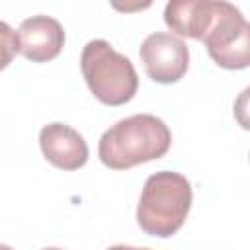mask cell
<instances>
[{
	"instance_id": "cell-9",
	"label": "cell",
	"mask_w": 250,
	"mask_h": 250,
	"mask_svg": "<svg viewBox=\"0 0 250 250\" xmlns=\"http://www.w3.org/2000/svg\"><path fill=\"white\" fill-rule=\"evenodd\" d=\"M18 53H20L18 33L6 21H0V70H4Z\"/></svg>"
},
{
	"instance_id": "cell-6",
	"label": "cell",
	"mask_w": 250,
	"mask_h": 250,
	"mask_svg": "<svg viewBox=\"0 0 250 250\" xmlns=\"http://www.w3.org/2000/svg\"><path fill=\"white\" fill-rule=\"evenodd\" d=\"M39 146L47 162L59 170H78L88 162L84 137L64 123H49L39 131Z\"/></svg>"
},
{
	"instance_id": "cell-7",
	"label": "cell",
	"mask_w": 250,
	"mask_h": 250,
	"mask_svg": "<svg viewBox=\"0 0 250 250\" xmlns=\"http://www.w3.org/2000/svg\"><path fill=\"white\" fill-rule=\"evenodd\" d=\"M20 53L31 62H47L61 55L64 47V29L51 16H31L18 29Z\"/></svg>"
},
{
	"instance_id": "cell-10",
	"label": "cell",
	"mask_w": 250,
	"mask_h": 250,
	"mask_svg": "<svg viewBox=\"0 0 250 250\" xmlns=\"http://www.w3.org/2000/svg\"><path fill=\"white\" fill-rule=\"evenodd\" d=\"M107 250H150V248H137V246H127V244H115V246H109Z\"/></svg>"
},
{
	"instance_id": "cell-5",
	"label": "cell",
	"mask_w": 250,
	"mask_h": 250,
	"mask_svg": "<svg viewBox=\"0 0 250 250\" xmlns=\"http://www.w3.org/2000/svg\"><path fill=\"white\" fill-rule=\"evenodd\" d=\"M141 62L150 80L158 84H174L182 80L189 68V51L184 39L174 33L154 31L139 49Z\"/></svg>"
},
{
	"instance_id": "cell-2",
	"label": "cell",
	"mask_w": 250,
	"mask_h": 250,
	"mask_svg": "<svg viewBox=\"0 0 250 250\" xmlns=\"http://www.w3.org/2000/svg\"><path fill=\"white\" fill-rule=\"evenodd\" d=\"M191 199V184L186 176L170 170L156 172L143 186L137 205V225L150 236L170 238L184 227Z\"/></svg>"
},
{
	"instance_id": "cell-8",
	"label": "cell",
	"mask_w": 250,
	"mask_h": 250,
	"mask_svg": "<svg viewBox=\"0 0 250 250\" xmlns=\"http://www.w3.org/2000/svg\"><path fill=\"white\" fill-rule=\"evenodd\" d=\"M219 0H172L164 8V23L176 33V37H189L201 41L215 12Z\"/></svg>"
},
{
	"instance_id": "cell-1",
	"label": "cell",
	"mask_w": 250,
	"mask_h": 250,
	"mask_svg": "<svg viewBox=\"0 0 250 250\" xmlns=\"http://www.w3.org/2000/svg\"><path fill=\"white\" fill-rule=\"evenodd\" d=\"M172 145L168 125L152 113H135L113 123L98 143V156L111 170H129L137 164L162 158Z\"/></svg>"
},
{
	"instance_id": "cell-3",
	"label": "cell",
	"mask_w": 250,
	"mask_h": 250,
	"mask_svg": "<svg viewBox=\"0 0 250 250\" xmlns=\"http://www.w3.org/2000/svg\"><path fill=\"white\" fill-rule=\"evenodd\" d=\"M80 70L94 98L105 105H123L139 90V76L129 57L117 53L104 39H92L84 45Z\"/></svg>"
},
{
	"instance_id": "cell-11",
	"label": "cell",
	"mask_w": 250,
	"mask_h": 250,
	"mask_svg": "<svg viewBox=\"0 0 250 250\" xmlns=\"http://www.w3.org/2000/svg\"><path fill=\"white\" fill-rule=\"evenodd\" d=\"M0 250H14V248H10L8 244H0Z\"/></svg>"
},
{
	"instance_id": "cell-4",
	"label": "cell",
	"mask_w": 250,
	"mask_h": 250,
	"mask_svg": "<svg viewBox=\"0 0 250 250\" xmlns=\"http://www.w3.org/2000/svg\"><path fill=\"white\" fill-rule=\"evenodd\" d=\"M201 41L221 68L242 70L250 64V23L230 2H217V12Z\"/></svg>"
},
{
	"instance_id": "cell-12",
	"label": "cell",
	"mask_w": 250,
	"mask_h": 250,
	"mask_svg": "<svg viewBox=\"0 0 250 250\" xmlns=\"http://www.w3.org/2000/svg\"><path fill=\"white\" fill-rule=\"evenodd\" d=\"M45 250H62V248H55V246H51V248H45Z\"/></svg>"
}]
</instances>
